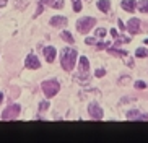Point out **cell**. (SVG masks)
<instances>
[{"instance_id": "6da1fadb", "label": "cell", "mask_w": 148, "mask_h": 143, "mask_svg": "<svg viewBox=\"0 0 148 143\" xmlns=\"http://www.w3.org/2000/svg\"><path fill=\"white\" fill-rule=\"evenodd\" d=\"M77 64V51L72 47H64L60 52V65L65 72H72Z\"/></svg>"}, {"instance_id": "7a4b0ae2", "label": "cell", "mask_w": 148, "mask_h": 143, "mask_svg": "<svg viewBox=\"0 0 148 143\" xmlns=\"http://www.w3.org/2000/svg\"><path fill=\"white\" fill-rule=\"evenodd\" d=\"M95 26H96V20L93 16H83L77 21V29H78V33H82V34H88Z\"/></svg>"}, {"instance_id": "3957f363", "label": "cell", "mask_w": 148, "mask_h": 143, "mask_svg": "<svg viewBox=\"0 0 148 143\" xmlns=\"http://www.w3.org/2000/svg\"><path fill=\"white\" fill-rule=\"evenodd\" d=\"M41 90H42V93L46 94V98H52V96H56L57 93H59L60 85H59L57 80H46V81H42V85H41Z\"/></svg>"}, {"instance_id": "277c9868", "label": "cell", "mask_w": 148, "mask_h": 143, "mask_svg": "<svg viewBox=\"0 0 148 143\" xmlns=\"http://www.w3.org/2000/svg\"><path fill=\"white\" fill-rule=\"evenodd\" d=\"M20 111H21V107H20L18 104H12V106H8V107L2 112V119H3V120H13V119L18 117Z\"/></svg>"}, {"instance_id": "5b68a950", "label": "cell", "mask_w": 148, "mask_h": 143, "mask_svg": "<svg viewBox=\"0 0 148 143\" xmlns=\"http://www.w3.org/2000/svg\"><path fill=\"white\" fill-rule=\"evenodd\" d=\"M88 112H90V117L91 119H96V120H101L103 119V109H101V106L98 103H91L90 106H88Z\"/></svg>"}, {"instance_id": "8992f818", "label": "cell", "mask_w": 148, "mask_h": 143, "mask_svg": "<svg viewBox=\"0 0 148 143\" xmlns=\"http://www.w3.org/2000/svg\"><path fill=\"white\" fill-rule=\"evenodd\" d=\"M25 65H26V68L38 70L41 67V62H39V59H38L34 54H29V55L26 57V60H25Z\"/></svg>"}, {"instance_id": "52a82bcc", "label": "cell", "mask_w": 148, "mask_h": 143, "mask_svg": "<svg viewBox=\"0 0 148 143\" xmlns=\"http://www.w3.org/2000/svg\"><path fill=\"white\" fill-rule=\"evenodd\" d=\"M127 31L130 33V34H137L140 31V20L138 18H130L129 23H127Z\"/></svg>"}, {"instance_id": "ba28073f", "label": "cell", "mask_w": 148, "mask_h": 143, "mask_svg": "<svg viewBox=\"0 0 148 143\" xmlns=\"http://www.w3.org/2000/svg\"><path fill=\"white\" fill-rule=\"evenodd\" d=\"M42 54H44V57H46V60H47L49 64H52V62L56 60L57 51H56V47H52V46H47V47L42 49Z\"/></svg>"}, {"instance_id": "9c48e42d", "label": "cell", "mask_w": 148, "mask_h": 143, "mask_svg": "<svg viewBox=\"0 0 148 143\" xmlns=\"http://www.w3.org/2000/svg\"><path fill=\"white\" fill-rule=\"evenodd\" d=\"M127 119L129 120H148V114H143L140 111H129L127 112Z\"/></svg>"}, {"instance_id": "30bf717a", "label": "cell", "mask_w": 148, "mask_h": 143, "mask_svg": "<svg viewBox=\"0 0 148 143\" xmlns=\"http://www.w3.org/2000/svg\"><path fill=\"white\" fill-rule=\"evenodd\" d=\"M51 26H54V28H64V26H67V18L65 16H52L51 18Z\"/></svg>"}, {"instance_id": "8fae6325", "label": "cell", "mask_w": 148, "mask_h": 143, "mask_svg": "<svg viewBox=\"0 0 148 143\" xmlns=\"http://www.w3.org/2000/svg\"><path fill=\"white\" fill-rule=\"evenodd\" d=\"M121 7L125 10V12L132 13V12H135V10H137V2H135V0H122Z\"/></svg>"}, {"instance_id": "7c38bea8", "label": "cell", "mask_w": 148, "mask_h": 143, "mask_svg": "<svg viewBox=\"0 0 148 143\" xmlns=\"http://www.w3.org/2000/svg\"><path fill=\"white\" fill-rule=\"evenodd\" d=\"M78 68H80V73H88V70H90V62H88V59L85 55L80 57V60H78Z\"/></svg>"}, {"instance_id": "4fadbf2b", "label": "cell", "mask_w": 148, "mask_h": 143, "mask_svg": "<svg viewBox=\"0 0 148 143\" xmlns=\"http://www.w3.org/2000/svg\"><path fill=\"white\" fill-rule=\"evenodd\" d=\"M39 3L49 5V7H52V8H62V7H64V0H41Z\"/></svg>"}, {"instance_id": "5bb4252c", "label": "cell", "mask_w": 148, "mask_h": 143, "mask_svg": "<svg viewBox=\"0 0 148 143\" xmlns=\"http://www.w3.org/2000/svg\"><path fill=\"white\" fill-rule=\"evenodd\" d=\"M96 5H98V8H99L103 13H108L109 8H111V2H109V0H99Z\"/></svg>"}, {"instance_id": "9a60e30c", "label": "cell", "mask_w": 148, "mask_h": 143, "mask_svg": "<svg viewBox=\"0 0 148 143\" xmlns=\"http://www.w3.org/2000/svg\"><path fill=\"white\" fill-rule=\"evenodd\" d=\"M108 52L111 55H116V57H125L127 52L122 51V49H114V47H108Z\"/></svg>"}, {"instance_id": "2e32d148", "label": "cell", "mask_w": 148, "mask_h": 143, "mask_svg": "<svg viewBox=\"0 0 148 143\" xmlns=\"http://www.w3.org/2000/svg\"><path fill=\"white\" fill-rule=\"evenodd\" d=\"M137 10L142 13H148V0H140V2H137Z\"/></svg>"}, {"instance_id": "e0dca14e", "label": "cell", "mask_w": 148, "mask_h": 143, "mask_svg": "<svg viewBox=\"0 0 148 143\" xmlns=\"http://www.w3.org/2000/svg\"><path fill=\"white\" fill-rule=\"evenodd\" d=\"M60 38L64 39V41H65L67 44H73V42H75V39H73V36L70 34L69 31H62V33H60Z\"/></svg>"}, {"instance_id": "ac0fdd59", "label": "cell", "mask_w": 148, "mask_h": 143, "mask_svg": "<svg viewBox=\"0 0 148 143\" xmlns=\"http://www.w3.org/2000/svg\"><path fill=\"white\" fill-rule=\"evenodd\" d=\"M135 57H147L148 59V49H145V47H138L137 51H135Z\"/></svg>"}, {"instance_id": "d6986e66", "label": "cell", "mask_w": 148, "mask_h": 143, "mask_svg": "<svg viewBox=\"0 0 148 143\" xmlns=\"http://www.w3.org/2000/svg\"><path fill=\"white\" fill-rule=\"evenodd\" d=\"M72 3H73V12H82V0H72Z\"/></svg>"}, {"instance_id": "ffe728a7", "label": "cell", "mask_w": 148, "mask_h": 143, "mask_svg": "<svg viewBox=\"0 0 148 143\" xmlns=\"http://www.w3.org/2000/svg\"><path fill=\"white\" fill-rule=\"evenodd\" d=\"M148 85L145 81H142V80H138V81H135V88H137V90H145V88H147Z\"/></svg>"}, {"instance_id": "44dd1931", "label": "cell", "mask_w": 148, "mask_h": 143, "mask_svg": "<svg viewBox=\"0 0 148 143\" xmlns=\"http://www.w3.org/2000/svg\"><path fill=\"white\" fill-rule=\"evenodd\" d=\"M46 109H49V101H42L39 104V112H44Z\"/></svg>"}, {"instance_id": "7402d4cb", "label": "cell", "mask_w": 148, "mask_h": 143, "mask_svg": "<svg viewBox=\"0 0 148 143\" xmlns=\"http://www.w3.org/2000/svg\"><path fill=\"white\" fill-rule=\"evenodd\" d=\"M96 36H98V38H104V36H106V29H104V28H98V29H96Z\"/></svg>"}, {"instance_id": "603a6c76", "label": "cell", "mask_w": 148, "mask_h": 143, "mask_svg": "<svg viewBox=\"0 0 148 143\" xmlns=\"http://www.w3.org/2000/svg\"><path fill=\"white\" fill-rule=\"evenodd\" d=\"M95 75H96L98 78H103V77L106 75V70H104V68H98V70L95 72Z\"/></svg>"}, {"instance_id": "cb8c5ba5", "label": "cell", "mask_w": 148, "mask_h": 143, "mask_svg": "<svg viewBox=\"0 0 148 143\" xmlns=\"http://www.w3.org/2000/svg\"><path fill=\"white\" fill-rule=\"evenodd\" d=\"M85 42H86L88 46H96V44H98L95 38H86V39H85Z\"/></svg>"}, {"instance_id": "d4e9b609", "label": "cell", "mask_w": 148, "mask_h": 143, "mask_svg": "<svg viewBox=\"0 0 148 143\" xmlns=\"http://www.w3.org/2000/svg\"><path fill=\"white\" fill-rule=\"evenodd\" d=\"M111 44L109 42H98L96 44V49H106V47H109Z\"/></svg>"}, {"instance_id": "484cf974", "label": "cell", "mask_w": 148, "mask_h": 143, "mask_svg": "<svg viewBox=\"0 0 148 143\" xmlns=\"http://www.w3.org/2000/svg\"><path fill=\"white\" fill-rule=\"evenodd\" d=\"M111 36H112V38H114V39L117 38V36H119V33H117V29H111Z\"/></svg>"}, {"instance_id": "4316f807", "label": "cell", "mask_w": 148, "mask_h": 143, "mask_svg": "<svg viewBox=\"0 0 148 143\" xmlns=\"http://www.w3.org/2000/svg\"><path fill=\"white\" fill-rule=\"evenodd\" d=\"M7 2H8V0H0V8H3L5 5H7Z\"/></svg>"}, {"instance_id": "83f0119b", "label": "cell", "mask_w": 148, "mask_h": 143, "mask_svg": "<svg viewBox=\"0 0 148 143\" xmlns=\"http://www.w3.org/2000/svg\"><path fill=\"white\" fill-rule=\"evenodd\" d=\"M119 28H121V29H125V26H124V23H122V20H119Z\"/></svg>"}, {"instance_id": "f1b7e54d", "label": "cell", "mask_w": 148, "mask_h": 143, "mask_svg": "<svg viewBox=\"0 0 148 143\" xmlns=\"http://www.w3.org/2000/svg\"><path fill=\"white\" fill-rule=\"evenodd\" d=\"M2 101H3V94L0 93V104H2Z\"/></svg>"}, {"instance_id": "f546056e", "label": "cell", "mask_w": 148, "mask_h": 143, "mask_svg": "<svg viewBox=\"0 0 148 143\" xmlns=\"http://www.w3.org/2000/svg\"><path fill=\"white\" fill-rule=\"evenodd\" d=\"M145 44H148V39H145Z\"/></svg>"}]
</instances>
